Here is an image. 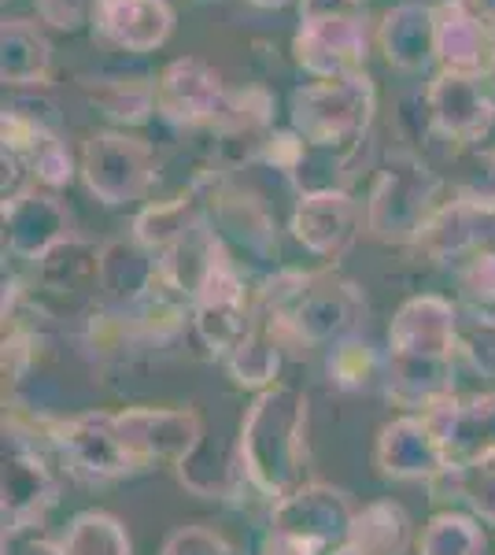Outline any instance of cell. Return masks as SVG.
Segmentation results:
<instances>
[{
	"label": "cell",
	"instance_id": "cell-3",
	"mask_svg": "<svg viewBox=\"0 0 495 555\" xmlns=\"http://www.w3.org/2000/svg\"><path fill=\"white\" fill-rule=\"evenodd\" d=\"M440 178L418 152L395 149L389 152L385 167L366 204V230L385 245H414L440 208Z\"/></svg>",
	"mask_w": 495,
	"mask_h": 555
},
{
	"label": "cell",
	"instance_id": "cell-20",
	"mask_svg": "<svg viewBox=\"0 0 495 555\" xmlns=\"http://www.w3.org/2000/svg\"><path fill=\"white\" fill-rule=\"evenodd\" d=\"M174 30V8L167 0H101L96 4V34L119 52L145 56L167 44Z\"/></svg>",
	"mask_w": 495,
	"mask_h": 555
},
{
	"label": "cell",
	"instance_id": "cell-1",
	"mask_svg": "<svg viewBox=\"0 0 495 555\" xmlns=\"http://www.w3.org/2000/svg\"><path fill=\"white\" fill-rule=\"evenodd\" d=\"M303 467H308V397L292 385H270L240 423L237 470L274 504L308 486Z\"/></svg>",
	"mask_w": 495,
	"mask_h": 555
},
{
	"label": "cell",
	"instance_id": "cell-45",
	"mask_svg": "<svg viewBox=\"0 0 495 555\" xmlns=\"http://www.w3.org/2000/svg\"><path fill=\"white\" fill-rule=\"evenodd\" d=\"M463 4H466V12L484 26V34L495 38V0H463Z\"/></svg>",
	"mask_w": 495,
	"mask_h": 555
},
{
	"label": "cell",
	"instance_id": "cell-33",
	"mask_svg": "<svg viewBox=\"0 0 495 555\" xmlns=\"http://www.w3.org/2000/svg\"><path fill=\"white\" fill-rule=\"evenodd\" d=\"M421 555H484V530L470 515H433L421 533Z\"/></svg>",
	"mask_w": 495,
	"mask_h": 555
},
{
	"label": "cell",
	"instance_id": "cell-17",
	"mask_svg": "<svg viewBox=\"0 0 495 555\" xmlns=\"http://www.w3.org/2000/svg\"><path fill=\"white\" fill-rule=\"evenodd\" d=\"M63 241H70V211L56 193L34 190L23 201L4 204V248L15 259L38 267Z\"/></svg>",
	"mask_w": 495,
	"mask_h": 555
},
{
	"label": "cell",
	"instance_id": "cell-12",
	"mask_svg": "<svg viewBox=\"0 0 495 555\" xmlns=\"http://www.w3.org/2000/svg\"><path fill=\"white\" fill-rule=\"evenodd\" d=\"M437 429L452 470H473L495 463V392L481 397H452L426 411Z\"/></svg>",
	"mask_w": 495,
	"mask_h": 555
},
{
	"label": "cell",
	"instance_id": "cell-18",
	"mask_svg": "<svg viewBox=\"0 0 495 555\" xmlns=\"http://www.w3.org/2000/svg\"><path fill=\"white\" fill-rule=\"evenodd\" d=\"M211 227H214V234L222 237V245L233 253V259L248 256V263H256V267L277 263L274 219H270V211L256 196L233 193V190L211 193Z\"/></svg>",
	"mask_w": 495,
	"mask_h": 555
},
{
	"label": "cell",
	"instance_id": "cell-5",
	"mask_svg": "<svg viewBox=\"0 0 495 555\" xmlns=\"http://www.w3.org/2000/svg\"><path fill=\"white\" fill-rule=\"evenodd\" d=\"M78 171L96 201L107 208H122V204H138L152 193L159 159L152 141L138 138V133L96 130L89 133Z\"/></svg>",
	"mask_w": 495,
	"mask_h": 555
},
{
	"label": "cell",
	"instance_id": "cell-4",
	"mask_svg": "<svg viewBox=\"0 0 495 555\" xmlns=\"http://www.w3.org/2000/svg\"><path fill=\"white\" fill-rule=\"evenodd\" d=\"M259 326V289H251L240 263L226 245H214V256L207 263L193 293V330L204 348L219 360H226L233 348H240Z\"/></svg>",
	"mask_w": 495,
	"mask_h": 555
},
{
	"label": "cell",
	"instance_id": "cell-34",
	"mask_svg": "<svg viewBox=\"0 0 495 555\" xmlns=\"http://www.w3.org/2000/svg\"><path fill=\"white\" fill-rule=\"evenodd\" d=\"M455 201L484 215H495V149H470L455 178Z\"/></svg>",
	"mask_w": 495,
	"mask_h": 555
},
{
	"label": "cell",
	"instance_id": "cell-44",
	"mask_svg": "<svg viewBox=\"0 0 495 555\" xmlns=\"http://www.w3.org/2000/svg\"><path fill=\"white\" fill-rule=\"evenodd\" d=\"M263 555H326L318 548H311V544L296 541V537H285V533H270L266 537V548Z\"/></svg>",
	"mask_w": 495,
	"mask_h": 555
},
{
	"label": "cell",
	"instance_id": "cell-26",
	"mask_svg": "<svg viewBox=\"0 0 495 555\" xmlns=\"http://www.w3.org/2000/svg\"><path fill=\"white\" fill-rule=\"evenodd\" d=\"M433 34H437V64L440 70H466L481 75L489 60V34L466 12L463 0H440L433 4Z\"/></svg>",
	"mask_w": 495,
	"mask_h": 555
},
{
	"label": "cell",
	"instance_id": "cell-43",
	"mask_svg": "<svg viewBox=\"0 0 495 555\" xmlns=\"http://www.w3.org/2000/svg\"><path fill=\"white\" fill-rule=\"evenodd\" d=\"M4 555H63V548L49 544L44 537H30L26 533H4Z\"/></svg>",
	"mask_w": 495,
	"mask_h": 555
},
{
	"label": "cell",
	"instance_id": "cell-39",
	"mask_svg": "<svg viewBox=\"0 0 495 555\" xmlns=\"http://www.w3.org/2000/svg\"><path fill=\"white\" fill-rule=\"evenodd\" d=\"M164 555H233V544L207 526H182L167 537Z\"/></svg>",
	"mask_w": 495,
	"mask_h": 555
},
{
	"label": "cell",
	"instance_id": "cell-23",
	"mask_svg": "<svg viewBox=\"0 0 495 555\" xmlns=\"http://www.w3.org/2000/svg\"><path fill=\"white\" fill-rule=\"evenodd\" d=\"M495 237V215H484L477 208H466L463 201H447L433 211V219L426 222L421 237L414 241V248H421L437 263H452V259H470L481 253L484 245Z\"/></svg>",
	"mask_w": 495,
	"mask_h": 555
},
{
	"label": "cell",
	"instance_id": "cell-42",
	"mask_svg": "<svg viewBox=\"0 0 495 555\" xmlns=\"http://www.w3.org/2000/svg\"><path fill=\"white\" fill-rule=\"evenodd\" d=\"M366 12L363 0H300V23L333 20V15H359Z\"/></svg>",
	"mask_w": 495,
	"mask_h": 555
},
{
	"label": "cell",
	"instance_id": "cell-36",
	"mask_svg": "<svg viewBox=\"0 0 495 555\" xmlns=\"http://www.w3.org/2000/svg\"><path fill=\"white\" fill-rule=\"evenodd\" d=\"M458 352L481 378L495 382V315L481 308H470V315L458 311Z\"/></svg>",
	"mask_w": 495,
	"mask_h": 555
},
{
	"label": "cell",
	"instance_id": "cell-38",
	"mask_svg": "<svg viewBox=\"0 0 495 555\" xmlns=\"http://www.w3.org/2000/svg\"><path fill=\"white\" fill-rule=\"evenodd\" d=\"M96 4L101 0H34L38 20L60 34H78L86 23H96Z\"/></svg>",
	"mask_w": 495,
	"mask_h": 555
},
{
	"label": "cell",
	"instance_id": "cell-21",
	"mask_svg": "<svg viewBox=\"0 0 495 555\" xmlns=\"http://www.w3.org/2000/svg\"><path fill=\"white\" fill-rule=\"evenodd\" d=\"M377 49L385 64L403 75H421L429 64H437L433 4H421V0L392 4L377 23Z\"/></svg>",
	"mask_w": 495,
	"mask_h": 555
},
{
	"label": "cell",
	"instance_id": "cell-40",
	"mask_svg": "<svg viewBox=\"0 0 495 555\" xmlns=\"http://www.w3.org/2000/svg\"><path fill=\"white\" fill-rule=\"evenodd\" d=\"M34 175H38V182L49 185V190L70 185V178H75V156H70L67 141L56 138V141H49V145H41V152L34 156Z\"/></svg>",
	"mask_w": 495,
	"mask_h": 555
},
{
	"label": "cell",
	"instance_id": "cell-30",
	"mask_svg": "<svg viewBox=\"0 0 495 555\" xmlns=\"http://www.w3.org/2000/svg\"><path fill=\"white\" fill-rule=\"evenodd\" d=\"M222 363H226V371L233 374L237 385L263 392L274 385L277 371H282V334H277L266 319H259L256 334H251L240 348H233Z\"/></svg>",
	"mask_w": 495,
	"mask_h": 555
},
{
	"label": "cell",
	"instance_id": "cell-37",
	"mask_svg": "<svg viewBox=\"0 0 495 555\" xmlns=\"http://www.w3.org/2000/svg\"><path fill=\"white\" fill-rule=\"evenodd\" d=\"M458 285H463V297L473 308H489L495 304V253L481 248L458 267Z\"/></svg>",
	"mask_w": 495,
	"mask_h": 555
},
{
	"label": "cell",
	"instance_id": "cell-46",
	"mask_svg": "<svg viewBox=\"0 0 495 555\" xmlns=\"http://www.w3.org/2000/svg\"><path fill=\"white\" fill-rule=\"evenodd\" d=\"M481 82H484V89H489L492 101H495V44H492L489 60H484V67H481Z\"/></svg>",
	"mask_w": 495,
	"mask_h": 555
},
{
	"label": "cell",
	"instance_id": "cell-13",
	"mask_svg": "<svg viewBox=\"0 0 495 555\" xmlns=\"http://www.w3.org/2000/svg\"><path fill=\"white\" fill-rule=\"evenodd\" d=\"M374 463L392 481H437L452 470L437 429L426 415H400L377 434Z\"/></svg>",
	"mask_w": 495,
	"mask_h": 555
},
{
	"label": "cell",
	"instance_id": "cell-29",
	"mask_svg": "<svg viewBox=\"0 0 495 555\" xmlns=\"http://www.w3.org/2000/svg\"><path fill=\"white\" fill-rule=\"evenodd\" d=\"M348 541L363 555H407L414 541V522L395 500H374V504L355 512Z\"/></svg>",
	"mask_w": 495,
	"mask_h": 555
},
{
	"label": "cell",
	"instance_id": "cell-24",
	"mask_svg": "<svg viewBox=\"0 0 495 555\" xmlns=\"http://www.w3.org/2000/svg\"><path fill=\"white\" fill-rule=\"evenodd\" d=\"M455 360H421V356H392L385 366V392L400 408L433 411L455 397Z\"/></svg>",
	"mask_w": 495,
	"mask_h": 555
},
{
	"label": "cell",
	"instance_id": "cell-27",
	"mask_svg": "<svg viewBox=\"0 0 495 555\" xmlns=\"http://www.w3.org/2000/svg\"><path fill=\"white\" fill-rule=\"evenodd\" d=\"M38 285L52 300H82L101 293V248L89 241H63L38 263Z\"/></svg>",
	"mask_w": 495,
	"mask_h": 555
},
{
	"label": "cell",
	"instance_id": "cell-35",
	"mask_svg": "<svg viewBox=\"0 0 495 555\" xmlns=\"http://www.w3.org/2000/svg\"><path fill=\"white\" fill-rule=\"evenodd\" d=\"M4 119L19 122V127L38 133V138H44V141L63 138L60 107L49 93H41V89H12L8 101H4Z\"/></svg>",
	"mask_w": 495,
	"mask_h": 555
},
{
	"label": "cell",
	"instance_id": "cell-31",
	"mask_svg": "<svg viewBox=\"0 0 495 555\" xmlns=\"http://www.w3.org/2000/svg\"><path fill=\"white\" fill-rule=\"evenodd\" d=\"M63 555H133L130 533L115 515L82 512L63 537Z\"/></svg>",
	"mask_w": 495,
	"mask_h": 555
},
{
	"label": "cell",
	"instance_id": "cell-47",
	"mask_svg": "<svg viewBox=\"0 0 495 555\" xmlns=\"http://www.w3.org/2000/svg\"><path fill=\"white\" fill-rule=\"evenodd\" d=\"M251 8H263V12H274V8H285L289 0H248Z\"/></svg>",
	"mask_w": 495,
	"mask_h": 555
},
{
	"label": "cell",
	"instance_id": "cell-22",
	"mask_svg": "<svg viewBox=\"0 0 495 555\" xmlns=\"http://www.w3.org/2000/svg\"><path fill=\"white\" fill-rule=\"evenodd\" d=\"M159 256L148 253L138 237H115L101 245V293L104 308L130 311L156 289L159 282Z\"/></svg>",
	"mask_w": 495,
	"mask_h": 555
},
{
	"label": "cell",
	"instance_id": "cell-7",
	"mask_svg": "<svg viewBox=\"0 0 495 555\" xmlns=\"http://www.w3.org/2000/svg\"><path fill=\"white\" fill-rule=\"evenodd\" d=\"M355 512L359 507L351 504L344 489H333L326 481H308V486L270 504V533L296 537L311 548L329 552L337 544H348Z\"/></svg>",
	"mask_w": 495,
	"mask_h": 555
},
{
	"label": "cell",
	"instance_id": "cell-41",
	"mask_svg": "<svg viewBox=\"0 0 495 555\" xmlns=\"http://www.w3.org/2000/svg\"><path fill=\"white\" fill-rule=\"evenodd\" d=\"M463 478V492L470 500L473 515L481 522L495 526V467H473V470H458Z\"/></svg>",
	"mask_w": 495,
	"mask_h": 555
},
{
	"label": "cell",
	"instance_id": "cell-15",
	"mask_svg": "<svg viewBox=\"0 0 495 555\" xmlns=\"http://www.w3.org/2000/svg\"><path fill=\"white\" fill-rule=\"evenodd\" d=\"M4 533H26L41 522L44 512L56 504V478L44 467V460L30 444L15 434L12 426V441L4 449Z\"/></svg>",
	"mask_w": 495,
	"mask_h": 555
},
{
	"label": "cell",
	"instance_id": "cell-32",
	"mask_svg": "<svg viewBox=\"0 0 495 555\" xmlns=\"http://www.w3.org/2000/svg\"><path fill=\"white\" fill-rule=\"evenodd\" d=\"M385 366H389V356H381L370 341H359V337H348V341L333 345L329 352V378L337 389H370L377 378H385Z\"/></svg>",
	"mask_w": 495,
	"mask_h": 555
},
{
	"label": "cell",
	"instance_id": "cell-6",
	"mask_svg": "<svg viewBox=\"0 0 495 555\" xmlns=\"http://www.w3.org/2000/svg\"><path fill=\"white\" fill-rule=\"evenodd\" d=\"M112 415L115 434H119L122 449L133 460L138 474L152 470L156 463L182 467L204 444L200 415L188 408H126L112 411Z\"/></svg>",
	"mask_w": 495,
	"mask_h": 555
},
{
	"label": "cell",
	"instance_id": "cell-25",
	"mask_svg": "<svg viewBox=\"0 0 495 555\" xmlns=\"http://www.w3.org/2000/svg\"><path fill=\"white\" fill-rule=\"evenodd\" d=\"M52 75V41L41 23L8 15L0 26V78L8 89H41Z\"/></svg>",
	"mask_w": 495,
	"mask_h": 555
},
{
	"label": "cell",
	"instance_id": "cell-14",
	"mask_svg": "<svg viewBox=\"0 0 495 555\" xmlns=\"http://www.w3.org/2000/svg\"><path fill=\"white\" fill-rule=\"evenodd\" d=\"M289 230L311 256L337 263L355 245L363 219H359V204L344 190H314V193H300Z\"/></svg>",
	"mask_w": 495,
	"mask_h": 555
},
{
	"label": "cell",
	"instance_id": "cell-11",
	"mask_svg": "<svg viewBox=\"0 0 495 555\" xmlns=\"http://www.w3.org/2000/svg\"><path fill=\"white\" fill-rule=\"evenodd\" d=\"M52 444L67 460L70 474H78L82 481H115L138 474L119 434H115L112 411H86V415H75L67 423H56L52 426Z\"/></svg>",
	"mask_w": 495,
	"mask_h": 555
},
{
	"label": "cell",
	"instance_id": "cell-19",
	"mask_svg": "<svg viewBox=\"0 0 495 555\" xmlns=\"http://www.w3.org/2000/svg\"><path fill=\"white\" fill-rule=\"evenodd\" d=\"M207 190H211V178H196L185 193L159 204H145L133 219V237L156 256L178 248L211 219V193Z\"/></svg>",
	"mask_w": 495,
	"mask_h": 555
},
{
	"label": "cell",
	"instance_id": "cell-48",
	"mask_svg": "<svg viewBox=\"0 0 495 555\" xmlns=\"http://www.w3.org/2000/svg\"><path fill=\"white\" fill-rule=\"evenodd\" d=\"M326 555H363V552H359V548H355V544H351V541H348V544H337V548H329Z\"/></svg>",
	"mask_w": 495,
	"mask_h": 555
},
{
	"label": "cell",
	"instance_id": "cell-28",
	"mask_svg": "<svg viewBox=\"0 0 495 555\" xmlns=\"http://www.w3.org/2000/svg\"><path fill=\"white\" fill-rule=\"evenodd\" d=\"M78 89L96 112L107 115L112 122H122V127H141L156 112V82H148V78H126L119 70H101V75L78 78Z\"/></svg>",
	"mask_w": 495,
	"mask_h": 555
},
{
	"label": "cell",
	"instance_id": "cell-9",
	"mask_svg": "<svg viewBox=\"0 0 495 555\" xmlns=\"http://www.w3.org/2000/svg\"><path fill=\"white\" fill-rule=\"evenodd\" d=\"M226 96L219 70L196 56L170 60L156 78V115L178 130H211Z\"/></svg>",
	"mask_w": 495,
	"mask_h": 555
},
{
	"label": "cell",
	"instance_id": "cell-16",
	"mask_svg": "<svg viewBox=\"0 0 495 555\" xmlns=\"http://www.w3.org/2000/svg\"><path fill=\"white\" fill-rule=\"evenodd\" d=\"M392 356H421V360H455L458 356V308L444 297H414L395 311L389 326Z\"/></svg>",
	"mask_w": 495,
	"mask_h": 555
},
{
	"label": "cell",
	"instance_id": "cell-10",
	"mask_svg": "<svg viewBox=\"0 0 495 555\" xmlns=\"http://www.w3.org/2000/svg\"><path fill=\"white\" fill-rule=\"evenodd\" d=\"M426 107L433 133L463 149L481 145L495 122V101L481 75H466V70H437L426 86Z\"/></svg>",
	"mask_w": 495,
	"mask_h": 555
},
{
	"label": "cell",
	"instance_id": "cell-2",
	"mask_svg": "<svg viewBox=\"0 0 495 555\" xmlns=\"http://www.w3.org/2000/svg\"><path fill=\"white\" fill-rule=\"evenodd\" d=\"M377 112V86L366 70L329 82H308L292 89L289 122L314 152H337V156H359L370 133Z\"/></svg>",
	"mask_w": 495,
	"mask_h": 555
},
{
	"label": "cell",
	"instance_id": "cell-8",
	"mask_svg": "<svg viewBox=\"0 0 495 555\" xmlns=\"http://www.w3.org/2000/svg\"><path fill=\"white\" fill-rule=\"evenodd\" d=\"M370 23L366 12L359 15H333V20H311L300 23L292 38V60L300 64L303 75L314 82H329V78H348L366 70L370 56Z\"/></svg>",
	"mask_w": 495,
	"mask_h": 555
}]
</instances>
